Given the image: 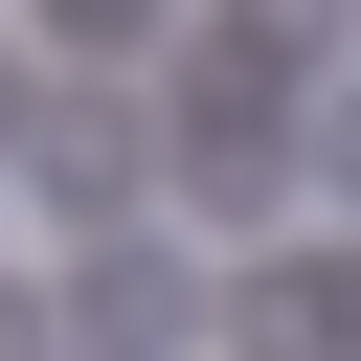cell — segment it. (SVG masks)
I'll return each instance as SVG.
<instances>
[{
    "label": "cell",
    "mask_w": 361,
    "mask_h": 361,
    "mask_svg": "<svg viewBox=\"0 0 361 361\" xmlns=\"http://www.w3.org/2000/svg\"><path fill=\"white\" fill-rule=\"evenodd\" d=\"M135 180H158V158H135V113H113V90H68V113H45V203H68V226H113Z\"/></svg>",
    "instance_id": "6da1fadb"
},
{
    "label": "cell",
    "mask_w": 361,
    "mask_h": 361,
    "mask_svg": "<svg viewBox=\"0 0 361 361\" xmlns=\"http://www.w3.org/2000/svg\"><path fill=\"white\" fill-rule=\"evenodd\" d=\"M45 23H68V45H158V0H45Z\"/></svg>",
    "instance_id": "7a4b0ae2"
},
{
    "label": "cell",
    "mask_w": 361,
    "mask_h": 361,
    "mask_svg": "<svg viewBox=\"0 0 361 361\" xmlns=\"http://www.w3.org/2000/svg\"><path fill=\"white\" fill-rule=\"evenodd\" d=\"M0 361H45V293H0Z\"/></svg>",
    "instance_id": "3957f363"
},
{
    "label": "cell",
    "mask_w": 361,
    "mask_h": 361,
    "mask_svg": "<svg viewBox=\"0 0 361 361\" xmlns=\"http://www.w3.org/2000/svg\"><path fill=\"white\" fill-rule=\"evenodd\" d=\"M316 158H338V203H361V113H338V135H316Z\"/></svg>",
    "instance_id": "277c9868"
}]
</instances>
